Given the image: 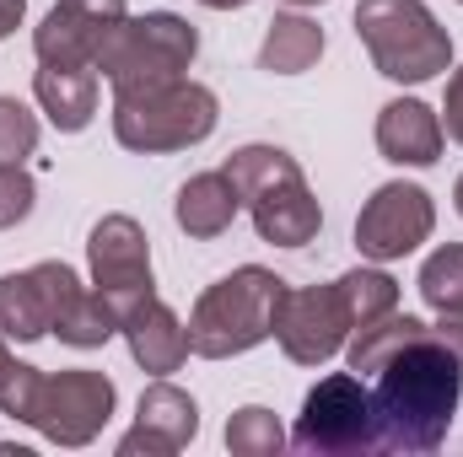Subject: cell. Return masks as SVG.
I'll use <instances>...</instances> for the list:
<instances>
[{"mask_svg": "<svg viewBox=\"0 0 463 457\" xmlns=\"http://www.w3.org/2000/svg\"><path fill=\"white\" fill-rule=\"evenodd\" d=\"M27 16V0H0V38H11Z\"/></svg>", "mask_w": 463, "mask_h": 457, "instance_id": "obj_30", "label": "cell"}, {"mask_svg": "<svg viewBox=\"0 0 463 457\" xmlns=\"http://www.w3.org/2000/svg\"><path fill=\"white\" fill-rule=\"evenodd\" d=\"M453 210L463 216V173H458V183H453Z\"/></svg>", "mask_w": 463, "mask_h": 457, "instance_id": "obj_32", "label": "cell"}, {"mask_svg": "<svg viewBox=\"0 0 463 457\" xmlns=\"http://www.w3.org/2000/svg\"><path fill=\"white\" fill-rule=\"evenodd\" d=\"M286 5H297V11H307V5H324V0H286Z\"/></svg>", "mask_w": 463, "mask_h": 457, "instance_id": "obj_33", "label": "cell"}, {"mask_svg": "<svg viewBox=\"0 0 463 457\" xmlns=\"http://www.w3.org/2000/svg\"><path fill=\"white\" fill-rule=\"evenodd\" d=\"M280 447H291V436H286V425L275 420V409L242 404L227 420V452L232 457H275Z\"/></svg>", "mask_w": 463, "mask_h": 457, "instance_id": "obj_24", "label": "cell"}, {"mask_svg": "<svg viewBox=\"0 0 463 457\" xmlns=\"http://www.w3.org/2000/svg\"><path fill=\"white\" fill-rule=\"evenodd\" d=\"M291 447L313 457H366L377 452V409L372 382L355 371L318 377L302 398V415L291 425Z\"/></svg>", "mask_w": 463, "mask_h": 457, "instance_id": "obj_7", "label": "cell"}, {"mask_svg": "<svg viewBox=\"0 0 463 457\" xmlns=\"http://www.w3.org/2000/svg\"><path fill=\"white\" fill-rule=\"evenodd\" d=\"M431 323H420V318H410V312H388V318H377V323H366V329H350L345 340V366L355 377H372L388 355H399L410 340H420Z\"/></svg>", "mask_w": 463, "mask_h": 457, "instance_id": "obj_19", "label": "cell"}, {"mask_svg": "<svg viewBox=\"0 0 463 457\" xmlns=\"http://www.w3.org/2000/svg\"><path fill=\"white\" fill-rule=\"evenodd\" d=\"M38 205V183L22 162H0V231L22 227Z\"/></svg>", "mask_w": 463, "mask_h": 457, "instance_id": "obj_27", "label": "cell"}, {"mask_svg": "<svg viewBox=\"0 0 463 457\" xmlns=\"http://www.w3.org/2000/svg\"><path fill=\"white\" fill-rule=\"evenodd\" d=\"M5 360H11V355H5V340H0V371H5Z\"/></svg>", "mask_w": 463, "mask_h": 457, "instance_id": "obj_34", "label": "cell"}, {"mask_svg": "<svg viewBox=\"0 0 463 457\" xmlns=\"http://www.w3.org/2000/svg\"><path fill=\"white\" fill-rule=\"evenodd\" d=\"M448 145L442 114L426 108L420 98H393L377 108V151L393 167H437Z\"/></svg>", "mask_w": 463, "mask_h": 457, "instance_id": "obj_14", "label": "cell"}, {"mask_svg": "<svg viewBox=\"0 0 463 457\" xmlns=\"http://www.w3.org/2000/svg\"><path fill=\"white\" fill-rule=\"evenodd\" d=\"M431 231H437L431 194L420 183L393 178V183L372 189V200L361 205V216H355V247L372 264H393V258H410L420 242H431Z\"/></svg>", "mask_w": 463, "mask_h": 457, "instance_id": "obj_10", "label": "cell"}, {"mask_svg": "<svg viewBox=\"0 0 463 457\" xmlns=\"http://www.w3.org/2000/svg\"><path fill=\"white\" fill-rule=\"evenodd\" d=\"M98 92H103V76L92 65H38L33 76V98L60 135H81L98 118Z\"/></svg>", "mask_w": 463, "mask_h": 457, "instance_id": "obj_15", "label": "cell"}, {"mask_svg": "<svg viewBox=\"0 0 463 457\" xmlns=\"http://www.w3.org/2000/svg\"><path fill=\"white\" fill-rule=\"evenodd\" d=\"M124 16H129L124 0H54L49 16L33 27V54L38 65H92L98 70V54Z\"/></svg>", "mask_w": 463, "mask_h": 457, "instance_id": "obj_12", "label": "cell"}, {"mask_svg": "<svg viewBox=\"0 0 463 457\" xmlns=\"http://www.w3.org/2000/svg\"><path fill=\"white\" fill-rule=\"evenodd\" d=\"M242 200V210L253 216L259 242L269 247H307L324 231V205L307 189L302 167L291 151L280 145H237L222 167Z\"/></svg>", "mask_w": 463, "mask_h": 457, "instance_id": "obj_2", "label": "cell"}, {"mask_svg": "<svg viewBox=\"0 0 463 457\" xmlns=\"http://www.w3.org/2000/svg\"><path fill=\"white\" fill-rule=\"evenodd\" d=\"M350 340V318L335 285H286L275 307V344L297 366H324Z\"/></svg>", "mask_w": 463, "mask_h": 457, "instance_id": "obj_11", "label": "cell"}, {"mask_svg": "<svg viewBox=\"0 0 463 457\" xmlns=\"http://www.w3.org/2000/svg\"><path fill=\"white\" fill-rule=\"evenodd\" d=\"M114 404H118V387L103 371H87V366L49 371L33 431L43 442H54V447H92L103 436V425L114 420Z\"/></svg>", "mask_w": 463, "mask_h": 457, "instance_id": "obj_9", "label": "cell"}, {"mask_svg": "<svg viewBox=\"0 0 463 457\" xmlns=\"http://www.w3.org/2000/svg\"><path fill=\"white\" fill-rule=\"evenodd\" d=\"M87 264H92V291L109 302V312L118 318H135L151 296H156V275H151V237L135 216H103L92 237H87Z\"/></svg>", "mask_w": 463, "mask_h": 457, "instance_id": "obj_8", "label": "cell"}, {"mask_svg": "<svg viewBox=\"0 0 463 457\" xmlns=\"http://www.w3.org/2000/svg\"><path fill=\"white\" fill-rule=\"evenodd\" d=\"M366 382L377 409V452L426 457L448 442L463 404V360L431 329L388 355Z\"/></svg>", "mask_w": 463, "mask_h": 457, "instance_id": "obj_1", "label": "cell"}, {"mask_svg": "<svg viewBox=\"0 0 463 457\" xmlns=\"http://www.w3.org/2000/svg\"><path fill=\"white\" fill-rule=\"evenodd\" d=\"M237 210H242V200H237V189H232V178L222 167L216 173H194L178 189V200H173V221H178V231H189L194 242L222 237L237 221Z\"/></svg>", "mask_w": 463, "mask_h": 457, "instance_id": "obj_17", "label": "cell"}, {"mask_svg": "<svg viewBox=\"0 0 463 457\" xmlns=\"http://www.w3.org/2000/svg\"><path fill=\"white\" fill-rule=\"evenodd\" d=\"M38 151V114L16 98H0V162H27Z\"/></svg>", "mask_w": 463, "mask_h": 457, "instance_id": "obj_26", "label": "cell"}, {"mask_svg": "<svg viewBox=\"0 0 463 457\" xmlns=\"http://www.w3.org/2000/svg\"><path fill=\"white\" fill-rule=\"evenodd\" d=\"M194 54H200V33L178 11H146V16H124L114 27V38L98 54V76L114 87V98H129V92L189 76Z\"/></svg>", "mask_w": 463, "mask_h": 457, "instance_id": "obj_6", "label": "cell"}, {"mask_svg": "<svg viewBox=\"0 0 463 457\" xmlns=\"http://www.w3.org/2000/svg\"><path fill=\"white\" fill-rule=\"evenodd\" d=\"M431 334H437V340L463 360V312H442V323H431Z\"/></svg>", "mask_w": 463, "mask_h": 457, "instance_id": "obj_29", "label": "cell"}, {"mask_svg": "<svg viewBox=\"0 0 463 457\" xmlns=\"http://www.w3.org/2000/svg\"><path fill=\"white\" fill-rule=\"evenodd\" d=\"M200 436V404L173 387L167 377H156L140 404H135V431L118 436V452L135 457V452H151V457H167V452H184L189 442Z\"/></svg>", "mask_w": 463, "mask_h": 457, "instance_id": "obj_13", "label": "cell"}, {"mask_svg": "<svg viewBox=\"0 0 463 457\" xmlns=\"http://www.w3.org/2000/svg\"><path fill=\"white\" fill-rule=\"evenodd\" d=\"M216 118H222L216 92L178 76L167 87L114 98V140L135 156H167V151H189V145L211 140Z\"/></svg>", "mask_w": 463, "mask_h": 457, "instance_id": "obj_5", "label": "cell"}, {"mask_svg": "<svg viewBox=\"0 0 463 457\" xmlns=\"http://www.w3.org/2000/svg\"><path fill=\"white\" fill-rule=\"evenodd\" d=\"M49 334L60 344H71V350H98V344H109L118 334V318L109 312V302L92 285H76L65 296V307L54 312V329Z\"/></svg>", "mask_w": 463, "mask_h": 457, "instance_id": "obj_21", "label": "cell"}, {"mask_svg": "<svg viewBox=\"0 0 463 457\" xmlns=\"http://www.w3.org/2000/svg\"><path fill=\"white\" fill-rule=\"evenodd\" d=\"M286 296V280L264 264H242L222 275L216 285L200 291L189 312V355L205 360H232L248 355L253 344L275 340V307Z\"/></svg>", "mask_w": 463, "mask_h": 457, "instance_id": "obj_3", "label": "cell"}, {"mask_svg": "<svg viewBox=\"0 0 463 457\" xmlns=\"http://www.w3.org/2000/svg\"><path fill=\"white\" fill-rule=\"evenodd\" d=\"M200 5H211V11H242L248 0H200Z\"/></svg>", "mask_w": 463, "mask_h": 457, "instance_id": "obj_31", "label": "cell"}, {"mask_svg": "<svg viewBox=\"0 0 463 457\" xmlns=\"http://www.w3.org/2000/svg\"><path fill=\"white\" fill-rule=\"evenodd\" d=\"M324 60V27L302 11H280L269 27H264V43H259V70L269 76H302Z\"/></svg>", "mask_w": 463, "mask_h": 457, "instance_id": "obj_18", "label": "cell"}, {"mask_svg": "<svg viewBox=\"0 0 463 457\" xmlns=\"http://www.w3.org/2000/svg\"><path fill=\"white\" fill-rule=\"evenodd\" d=\"M49 334V302L33 280V269L22 275H0V340L5 344H33Z\"/></svg>", "mask_w": 463, "mask_h": 457, "instance_id": "obj_20", "label": "cell"}, {"mask_svg": "<svg viewBox=\"0 0 463 457\" xmlns=\"http://www.w3.org/2000/svg\"><path fill=\"white\" fill-rule=\"evenodd\" d=\"M355 38L372 70L399 87H420L453 70V33L431 16L426 0H355Z\"/></svg>", "mask_w": 463, "mask_h": 457, "instance_id": "obj_4", "label": "cell"}, {"mask_svg": "<svg viewBox=\"0 0 463 457\" xmlns=\"http://www.w3.org/2000/svg\"><path fill=\"white\" fill-rule=\"evenodd\" d=\"M442 129H448V140L463 145V65L448 76V92H442Z\"/></svg>", "mask_w": 463, "mask_h": 457, "instance_id": "obj_28", "label": "cell"}, {"mask_svg": "<svg viewBox=\"0 0 463 457\" xmlns=\"http://www.w3.org/2000/svg\"><path fill=\"white\" fill-rule=\"evenodd\" d=\"M458 5H463V0H458Z\"/></svg>", "mask_w": 463, "mask_h": 457, "instance_id": "obj_35", "label": "cell"}, {"mask_svg": "<svg viewBox=\"0 0 463 457\" xmlns=\"http://www.w3.org/2000/svg\"><path fill=\"white\" fill-rule=\"evenodd\" d=\"M335 291H340V307H345L350 329H366V323L399 312V280H393L388 269H377V264L345 269V275L335 280Z\"/></svg>", "mask_w": 463, "mask_h": 457, "instance_id": "obj_22", "label": "cell"}, {"mask_svg": "<svg viewBox=\"0 0 463 457\" xmlns=\"http://www.w3.org/2000/svg\"><path fill=\"white\" fill-rule=\"evenodd\" d=\"M43 377H49V371H38V366H27V360H5V371H0V415L33 425L38 398H43Z\"/></svg>", "mask_w": 463, "mask_h": 457, "instance_id": "obj_25", "label": "cell"}, {"mask_svg": "<svg viewBox=\"0 0 463 457\" xmlns=\"http://www.w3.org/2000/svg\"><path fill=\"white\" fill-rule=\"evenodd\" d=\"M124 344H129V360L140 366V371H151V377H167V371H178L184 360H189V329L178 323V312L167 307V302H146L135 318H124Z\"/></svg>", "mask_w": 463, "mask_h": 457, "instance_id": "obj_16", "label": "cell"}, {"mask_svg": "<svg viewBox=\"0 0 463 457\" xmlns=\"http://www.w3.org/2000/svg\"><path fill=\"white\" fill-rule=\"evenodd\" d=\"M420 302L442 318V312H463V242H442L426 264H420Z\"/></svg>", "mask_w": 463, "mask_h": 457, "instance_id": "obj_23", "label": "cell"}]
</instances>
